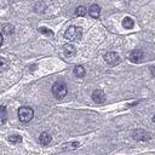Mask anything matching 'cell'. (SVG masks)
Listing matches in <instances>:
<instances>
[{"instance_id": "1", "label": "cell", "mask_w": 155, "mask_h": 155, "mask_svg": "<svg viewBox=\"0 0 155 155\" xmlns=\"http://www.w3.org/2000/svg\"><path fill=\"white\" fill-rule=\"evenodd\" d=\"M81 35H82V30L80 27H75V25H71L69 27L65 33H64V38L69 41H76V40H80L81 39Z\"/></svg>"}, {"instance_id": "2", "label": "cell", "mask_w": 155, "mask_h": 155, "mask_svg": "<svg viewBox=\"0 0 155 155\" xmlns=\"http://www.w3.org/2000/svg\"><path fill=\"white\" fill-rule=\"evenodd\" d=\"M34 116V110L29 107H21L18 109V119L22 122H29Z\"/></svg>"}, {"instance_id": "3", "label": "cell", "mask_w": 155, "mask_h": 155, "mask_svg": "<svg viewBox=\"0 0 155 155\" xmlns=\"http://www.w3.org/2000/svg\"><path fill=\"white\" fill-rule=\"evenodd\" d=\"M67 92H68V90H67L65 84H63L61 81L53 84V86H52V93H53V96L56 98H63V97H65L67 96Z\"/></svg>"}, {"instance_id": "4", "label": "cell", "mask_w": 155, "mask_h": 155, "mask_svg": "<svg viewBox=\"0 0 155 155\" xmlns=\"http://www.w3.org/2000/svg\"><path fill=\"white\" fill-rule=\"evenodd\" d=\"M104 61H105L108 64H110V65H116V64L120 62V56H119L116 52L110 51V52L105 53V56H104Z\"/></svg>"}, {"instance_id": "5", "label": "cell", "mask_w": 155, "mask_h": 155, "mask_svg": "<svg viewBox=\"0 0 155 155\" xmlns=\"http://www.w3.org/2000/svg\"><path fill=\"white\" fill-rule=\"evenodd\" d=\"M143 52L140 51V50H133L130 54H128V58H130V61L131 62H133V63H140L142 61H143Z\"/></svg>"}, {"instance_id": "6", "label": "cell", "mask_w": 155, "mask_h": 155, "mask_svg": "<svg viewBox=\"0 0 155 155\" xmlns=\"http://www.w3.org/2000/svg\"><path fill=\"white\" fill-rule=\"evenodd\" d=\"M92 99H93L94 103L102 104L105 101V94H104V92L102 90H94L93 93H92Z\"/></svg>"}, {"instance_id": "7", "label": "cell", "mask_w": 155, "mask_h": 155, "mask_svg": "<svg viewBox=\"0 0 155 155\" xmlns=\"http://www.w3.org/2000/svg\"><path fill=\"white\" fill-rule=\"evenodd\" d=\"M132 137L134 139H137V140H148L150 138V136L145 131H143V130H136V131H133Z\"/></svg>"}, {"instance_id": "8", "label": "cell", "mask_w": 155, "mask_h": 155, "mask_svg": "<svg viewBox=\"0 0 155 155\" xmlns=\"http://www.w3.org/2000/svg\"><path fill=\"white\" fill-rule=\"evenodd\" d=\"M88 15L92 18H98L99 15H101V7H99V5H97V4L91 5L90 8H88Z\"/></svg>"}, {"instance_id": "9", "label": "cell", "mask_w": 155, "mask_h": 155, "mask_svg": "<svg viewBox=\"0 0 155 155\" xmlns=\"http://www.w3.org/2000/svg\"><path fill=\"white\" fill-rule=\"evenodd\" d=\"M63 52H64V56L69 58V57H73V56L75 54L76 50H75V47H74L73 45L67 44V45H64V47H63Z\"/></svg>"}, {"instance_id": "10", "label": "cell", "mask_w": 155, "mask_h": 155, "mask_svg": "<svg viewBox=\"0 0 155 155\" xmlns=\"http://www.w3.org/2000/svg\"><path fill=\"white\" fill-rule=\"evenodd\" d=\"M51 139H52V137H51V134L48 132H42L40 134V137H39V142L42 145H47L51 142Z\"/></svg>"}, {"instance_id": "11", "label": "cell", "mask_w": 155, "mask_h": 155, "mask_svg": "<svg viewBox=\"0 0 155 155\" xmlns=\"http://www.w3.org/2000/svg\"><path fill=\"white\" fill-rule=\"evenodd\" d=\"M133 25H134V22H133V19L131 17H125L122 19V27L125 29H132Z\"/></svg>"}, {"instance_id": "12", "label": "cell", "mask_w": 155, "mask_h": 155, "mask_svg": "<svg viewBox=\"0 0 155 155\" xmlns=\"http://www.w3.org/2000/svg\"><path fill=\"white\" fill-rule=\"evenodd\" d=\"M85 68L82 67V65H76L75 68H74V75L76 76V78H84L85 76Z\"/></svg>"}, {"instance_id": "13", "label": "cell", "mask_w": 155, "mask_h": 155, "mask_svg": "<svg viewBox=\"0 0 155 155\" xmlns=\"http://www.w3.org/2000/svg\"><path fill=\"white\" fill-rule=\"evenodd\" d=\"M6 119H7V113H6V107L5 105H1L0 107V120L2 124L6 122Z\"/></svg>"}, {"instance_id": "14", "label": "cell", "mask_w": 155, "mask_h": 155, "mask_svg": "<svg viewBox=\"0 0 155 155\" xmlns=\"http://www.w3.org/2000/svg\"><path fill=\"white\" fill-rule=\"evenodd\" d=\"M86 8L84 7V6H78L76 7V10H75V15L76 16H79V17H84L85 15H86Z\"/></svg>"}, {"instance_id": "15", "label": "cell", "mask_w": 155, "mask_h": 155, "mask_svg": "<svg viewBox=\"0 0 155 155\" xmlns=\"http://www.w3.org/2000/svg\"><path fill=\"white\" fill-rule=\"evenodd\" d=\"M7 67H8V62H7L4 57H0V71L6 70V69H7Z\"/></svg>"}, {"instance_id": "16", "label": "cell", "mask_w": 155, "mask_h": 155, "mask_svg": "<svg viewBox=\"0 0 155 155\" xmlns=\"http://www.w3.org/2000/svg\"><path fill=\"white\" fill-rule=\"evenodd\" d=\"M2 31H4L5 34L10 35V34H12V33H13V27H12L11 24H5V25L2 27Z\"/></svg>"}, {"instance_id": "17", "label": "cell", "mask_w": 155, "mask_h": 155, "mask_svg": "<svg viewBox=\"0 0 155 155\" xmlns=\"http://www.w3.org/2000/svg\"><path fill=\"white\" fill-rule=\"evenodd\" d=\"M39 31H40L41 34H44V35H47V36H53V33H52L50 29L45 28V27H41V28H39Z\"/></svg>"}, {"instance_id": "18", "label": "cell", "mask_w": 155, "mask_h": 155, "mask_svg": "<svg viewBox=\"0 0 155 155\" xmlns=\"http://www.w3.org/2000/svg\"><path fill=\"white\" fill-rule=\"evenodd\" d=\"M8 140L12 142V143H19L22 140V137L18 136V134H12V136L8 137Z\"/></svg>"}, {"instance_id": "19", "label": "cell", "mask_w": 155, "mask_h": 155, "mask_svg": "<svg viewBox=\"0 0 155 155\" xmlns=\"http://www.w3.org/2000/svg\"><path fill=\"white\" fill-rule=\"evenodd\" d=\"M69 147H64L65 149L67 148H69V149H75V148H78L80 144H79V142H73V143H70V144H68Z\"/></svg>"}, {"instance_id": "20", "label": "cell", "mask_w": 155, "mask_h": 155, "mask_svg": "<svg viewBox=\"0 0 155 155\" xmlns=\"http://www.w3.org/2000/svg\"><path fill=\"white\" fill-rule=\"evenodd\" d=\"M2 41H4V39H2V35H1V33H0V46L2 45Z\"/></svg>"}, {"instance_id": "21", "label": "cell", "mask_w": 155, "mask_h": 155, "mask_svg": "<svg viewBox=\"0 0 155 155\" xmlns=\"http://www.w3.org/2000/svg\"><path fill=\"white\" fill-rule=\"evenodd\" d=\"M153 121H154V122H155V115H154V116H153Z\"/></svg>"}]
</instances>
